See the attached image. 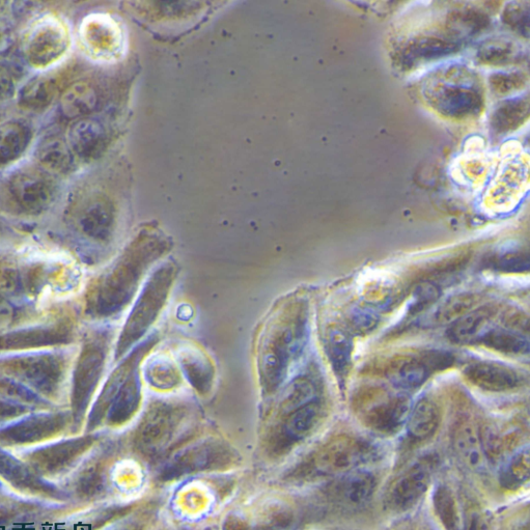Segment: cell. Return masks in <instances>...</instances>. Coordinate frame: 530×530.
Wrapping results in <instances>:
<instances>
[{
    "mask_svg": "<svg viewBox=\"0 0 530 530\" xmlns=\"http://www.w3.org/2000/svg\"><path fill=\"white\" fill-rule=\"evenodd\" d=\"M65 372L66 361L58 354L42 353L0 358V375L45 398L59 395Z\"/></svg>",
    "mask_w": 530,
    "mask_h": 530,
    "instance_id": "6da1fadb",
    "label": "cell"
},
{
    "mask_svg": "<svg viewBox=\"0 0 530 530\" xmlns=\"http://www.w3.org/2000/svg\"><path fill=\"white\" fill-rule=\"evenodd\" d=\"M371 443L350 435H340L326 442L306 464V474L321 478H340L378 458Z\"/></svg>",
    "mask_w": 530,
    "mask_h": 530,
    "instance_id": "7a4b0ae2",
    "label": "cell"
},
{
    "mask_svg": "<svg viewBox=\"0 0 530 530\" xmlns=\"http://www.w3.org/2000/svg\"><path fill=\"white\" fill-rule=\"evenodd\" d=\"M411 409L409 398L374 387L362 392L354 401L359 421L381 435H393L406 424Z\"/></svg>",
    "mask_w": 530,
    "mask_h": 530,
    "instance_id": "3957f363",
    "label": "cell"
},
{
    "mask_svg": "<svg viewBox=\"0 0 530 530\" xmlns=\"http://www.w3.org/2000/svg\"><path fill=\"white\" fill-rule=\"evenodd\" d=\"M70 44L66 25L55 17L36 22L23 42L24 58L37 69L46 68L64 57Z\"/></svg>",
    "mask_w": 530,
    "mask_h": 530,
    "instance_id": "277c9868",
    "label": "cell"
},
{
    "mask_svg": "<svg viewBox=\"0 0 530 530\" xmlns=\"http://www.w3.org/2000/svg\"><path fill=\"white\" fill-rule=\"evenodd\" d=\"M454 358L449 353L427 352L421 355L400 356L386 367L385 376L401 392L421 388L439 370L452 366Z\"/></svg>",
    "mask_w": 530,
    "mask_h": 530,
    "instance_id": "5b68a950",
    "label": "cell"
},
{
    "mask_svg": "<svg viewBox=\"0 0 530 530\" xmlns=\"http://www.w3.org/2000/svg\"><path fill=\"white\" fill-rule=\"evenodd\" d=\"M436 465V459L429 457L401 473L387 491L386 507L395 513H404L414 508L429 490Z\"/></svg>",
    "mask_w": 530,
    "mask_h": 530,
    "instance_id": "8992f818",
    "label": "cell"
},
{
    "mask_svg": "<svg viewBox=\"0 0 530 530\" xmlns=\"http://www.w3.org/2000/svg\"><path fill=\"white\" fill-rule=\"evenodd\" d=\"M233 455L227 446L217 442H204L182 451L161 471V479L170 481L195 472L218 469L232 462Z\"/></svg>",
    "mask_w": 530,
    "mask_h": 530,
    "instance_id": "52a82bcc",
    "label": "cell"
},
{
    "mask_svg": "<svg viewBox=\"0 0 530 530\" xmlns=\"http://www.w3.org/2000/svg\"><path fill=\"white\" fill-rule=\"evenodd\" d=\"M10 192L19 208L30 214L46 211L55 199V186L37 170H22L10 179Z\"/></svg>",
    "mask_w": 530,
    "mask_h": 530,
    "instance_id": "ba28073f",
    "label": "cell"
},
{
    "mask_svg": "<svg viewBox=\"0 0 530 530\" xmlns=\"http://www.w3.org/2000/svg\"><path fill=\"white\" fill-rule=\"evenodd\" d=\"M104 351L98 343H89L83 348L74 373L72 406L80 416L89 405L104 366Z\"/></svg>",
    "mask_w": 530,
    "mask_h": 530,
    "instance_id": "9c48e42d",
    "label": "cell"
},
{
    "mask_svg": "<svg viewBox=\"0 0 530 530\" xmlns=\"http://www.w3.org/2000/svg\"><path fill=\"white\" fill-rule=\"evenodd\" d=\"M181 424V418L171 409L151 413L137 435L138 449L149 457L161 455L170 448Z\"/></svg>",
    "mask_w": 530,
    "mask_h": 530,
    "instance_id": "30bf717a",
    "label": "cell"
},
{
    "mask_svg": "<svg viewBox=\"0 0 530 530\" xmlns=\"http://www.w3.org/2000/svg\"><path fill=\"white\" fill-rule=\"evenodd\" d=\"M463 375L470 384L490 393H508L522 385V376L517 371L494 361H472Z\"/></svg>",
    "mask_w": 530,
    "mask_h": 530,
    "instance_id": "8fae6325",
    "label": "cell"
},
{
    "mask_svg": "<svg viewBox=\"0 0 530 530\" xmlns=\"http://www.w3.org/2000/svg\"><path fill=\"white\" fill-rule=\"evenodd\" d=\"M71 339V330L66 325L19 329L0 336V352L64 345Z\"/></svg>",
    "mask_w": 530,
    "mask_h": 530,
    "instance_id": "7c38bea8",
    "label": "cell"
},
{
    "mask_svg": "<svg viewBox=\"0 0 530 530\" xmlns=\"http://www.w3.org/2000/svg\"><path fill=\"white\" fill-rule=\"evenodd\" d=\"M376 488L374 474L358 469L338 478L330 489V497L341 507L357 510L369 504Z\"/></svg>",
    "mask_w": 530,
    "mask_h": 530,
    "instance_id": "4fadbf2b",
    "label": "cell"
},
{
    "mask_svg": "<svg viewBox=\"0 0 530 530\" xmlns=\"http://www.w3.org/2000/svg\"><path fill=\"white\" fill-rule=\"evenodd\" d=\"M452 444L463 465L474 472H485L488 461L483 450L481 429L470 418L463 417L456 423Z\"/></svg>",
    "mask_w": 530,
    "mask_h": 530,
    "instance_id": "5bb4252c",
    "label": "cell"
},
{
    "mask_svg": "<svg viewBox=\"0 0 530 530\" xmlns=\"http://www.w3.org/2000/svg\"><path fill=\"white\" fill-rule=\"evenodd\" d=\"M324 348L331 369L340 386H343L352 369L354 341L349 329L333 325L327 328L324 337Z\"/></svg>",
    "mask_w": 530,
    "mask_h": 530,
    "instance_id": "9a60e30c",
    "label": "cell"
},
{
    "mask_svg": "<svg viewBox=\"0 0 530 530\" xmlns=\"http://www.w3.org/2000/svg\"><path fill=\"white\" fill-rule=\"evenodd\" d=\"M324 405L315 400L288 413L282 430L284 448L311 436L322 424Z\"/></svg>",
    "mask_w": 530,
    "mask_h": 530,
    "instance_id": "2e32d148",
    "label": "cell"
},
{
    "mask_svg": "<svg viewBox=\"0 0 530 530\" xmlns=\"http://www.w3.org/2000/svg\"><path fill=\"white\" fill-rule=\"evenodd\" d=\"M498 313L494 305H484L482 308L474 309L451 324L450 339L461 345L476 344L482 334L493 325L492 322Z\"/></svg>",
    "mask_w": 530,
    "mask_h": 530,
    "instance_id": "e0dca14e",
    "label": "cell"
},
{
    "mask_svg": "<svg viewBox=\"0 0 530 530\" xmlns=\"http://www.w3.org/2000/svg\"><path fill=\"white\" fill-rule=\"evenodd\" d=\"M440 422L438 405L429 398H423L410 409L406 421L408 436L414 442H425L436 434Z\"/></svg>",
    "mask_w": 530,
    "mask_h": 530,
    "instance_id": "ac0fdd59",
    "label": "cell"
},
{
    "mask_svg": "<svg viewBox=\"0 0 530 530\" xmlns=\"http://www.w3.org/2000/svg\"><path fill=\"white\" fill-rule=\"evenodd\" d=\"M36 158L49 173L65 175L74 165V153L69 144L60 136H49L38 146Z\"/></svg>",
    "mask_w": 530,
    "mask_h": 530,
    "instance_id": "d6986e66",
    "label": "cell"
},
{
    "mask_svg": "<svg viewBox=\"0 0 530 530\" xmlns=\"http://www.w3.org/2000/svg\"><path fill=\"white\" fill-rule=\"evenodd\" d=\"M476 344L506 355L517 356L529 352V342L524 334L504 326H490Z\"/></svg>",
    "mask_w": 530,
    "mask_h": 530,
    "instance_id": "ffe728a7",
    "label": "cell"
},
{
    "mask_svg": "<svg viewBox=\"0 0 530 530\" xmlns=\"http://www.w3.org/2000/svg\"><path fill=\"white\" fill-rule=\"evenodd\" d=\"M97 102L93 88L87 82L72 83L60 97V113L67 120L86 116L95 108Z\"/></svg>",
    "mask_w": 530,
    "mask_h": 530,
    "instance_id": "44dd1931",
    "label": "cell"
},
{
    "mask_svg": "<svg viewBox=\"0 0 530 530\" xmlns=\"http://www.w3.org/2000/svg\"><path fill=\"white\" fill-rule=\"evenodd\" d=\"M32 131L20 122L0 125V166H6L19 159L29 147Z\"/></svg>",
    "mask_w": 530,
    "mask_h": 530,
    "instance_id": "7402d4cb",
    "label": "cell"
},
{
    "mask_svg": "<svg viewBox=\"0 0 530 530\" xmlns=\"http://www.w3.org/2000/svg\"><path fill=\"white\" fill-rule=\"evenodd\" d=\"M103 133L98 123L92 120H78L68 132V144L74 154L90 159L99 151Z\"/></svg>",
    "mask_w": 530,
    "mask_h": 530,
    "instance_id": "603a6c76",
    "label": "cell"
},
{
    "mask_svg": "<svg viewBox=\"0 0 530 530\" xmlns=\"http://www.w3.org/2000/svg\"><path fill=\"white\" fill-rule=\"evenodd\" d=\"M480 429L483 450L488 463L495 464L505 459L515 449L519 440L516 430L501 429L495 425Z\"/></svg>",
    "mask_w": 530,
    "mask_h": 530,
    "instance_id": "cb8c5ba5",
    "label": "cell"
},
{
    "mask_svg": "<svg viewBox=\"0 0 530 530\" xmlns=\"http://www.w3.org/2000/svg\"><path fill=\"white\" fill-rule=\"evenodd\" d=\"M60 82L50 76H38L31 79L20 92L19 103L24 108L42 109L57 96Z\"/></svg>",
    "mask_w": 530,
    "mask_h": 530,
    "instance_id": "d4e9b609",
    "label": "cell"
},
{
    "mask_svg": "<svg viewBox=\"0 0 530 530\" xmlns=\"http://www.w3.org/2000/svg\"><path fill=\"white\" fill-rule=\"evenodd\" d=\"M77 226L87 237L103 241L110 233L111 215L107 207L94 202L83 208L77 216Z\"/></svg>",
    "mask_w": 530,
    "mask_h": 530,
    "instance_id": "484cf974",
    "label": "cell"
},
{
    "mask_svg": "<svg viewBox=\"0 0 530 530\" xmlns=\"http://www.w3.org/2000/svg\"><path fill=\"white\" fill-rule=\"evenodd\" d=\"M433 509L444 530H463V520L453 490L438 485L432 497Z\"/></svg>",
    "mask_w": 530,
    "mask_h": 530,
    "instance_id": "4316f807",
    "label": "cell"
},
{
    "mask_svg": "<svg viewBox=\"0 0 530 530\" xmlns=\"http://www.w3.org/2000/svg\"><path fill=\"white\" fill-rule=\"evenodd\" d=\"M530 476V454L528 446L511 456L499 473V483L505 490L515 491L523 487Z\"/></svg>",
    "mask_w": 530,
    "mask_h": 530,
    "instance_id": "83f0119b",
    "label": "cell"
},
{
    "mask_svg": "<svg viewBox=\"0 0 530 530\" xmlns=\"http://www.w3.org/2000/svg\"><path fill=\"white\" fill-rule=\"evenodd\" d=\"M116 27L103 20H91L85 24L82 37L93 52L101 55L107 54L111 48L116 46Z\"/></svg>",
    "mask_w": 530,
    "mask_h": 530,
    "instance_id": "f1b7e54d",
    "label": "cell"
},
{
    "mask_svg": "<svg viewBox=\"0 0 530 530\" xmlns=\"http://www.w3.org/2000/svg\"><path fill=\"white\" fill-rule=\"evenodd\" d=\"M480 296L473 293L458 294L443 302L435 315V321L440 325L453 324L464 317L480 303Z\"/></svg>",
    "mask_w": 530,
    "mask_h": 530,
    "instance_id": "f546056e",
    "label": "cell"
},
{
    "mask_svg": "<svg viewBox=\"0 0 530 530\" xmlns=\"http://www.w3.org/2000/svg\"><path fill=\"white\" fill-rule=\"evenodd\" d=\"M0 397L26 407L41 402L32 390L3 375H0Z\"/></svg>",
    "mask_w": 530,
    "mask_h": 530,
    "instance_id": "4dcf8cb0",
    "label": "cell"
},
{
    "mask_svg": "<svg viewBox=\"0 0 530 530\" xmlns=\"http://www.w3.org/2000/svg\"><path fill=\"white\" fill-rule=\"evenodd\" d=\"M492 267L505 273H523L529 270V255L521 250L506 251L490 261Z\"/></svg>",
    "mask_w": 530,
    "mask_h": 530,
    "instance_id": "1f68e13d",
    "label": "cell"
},
{
    "mask_svg": "<svg viewBox=\"0 0 530 530\" xmlns=\"http://www.w3.org/2000/svg\"><path fill=\"white\" fill-rule=\"evenodd\" d=\"M25 288V276L10 260L0 261V294H16Z\"/></svg>",
    "mask_w": 530,
    "mask_h": 530,
    "instance_id": "d6a6232c",
    "label": "cell"
},
{
    "mask_svg": "<svg viewBox=\"0 0 530 530\" xmlns=\"http://www.w3.org/2000/svg\"><path fill=\"white\" fill-rule=\"evenodd\" d=\"M440 296V290L430 282L417 286L413 294V303L410 306L411 314H418L425 311Z\"/></svg>",
    "mask_w": 530,
    "mask_h": 530,
    "instance_id": "836d02e7",
    "label": "cell"
},
{
    "mask_svg": "<svg viewBox=\"0 0 530 530\" xmlns=\"http://www.w3.org/2000/svg\"><path fill=\"white\" fill-rule=\"evenodd\" d=\"M378 317L366 310L354 309L349 314L348 323L351 329L359 334H368L378 325Z\"/></svg>",
    "mask_w": 530,
    "mask_h": 530,
    "instance_id": "e575fe53",
    "label": "cell"
},
{
    "mask_svg": "<svg viewBox=\"0 0 530 530\" xmlns=\"http://www.w3.org/2000/svg\"><path fill=\"white\" fill-rule=\"evenodd\" d=\"M463 530H493L490 516L479 506H470L464 515Z\"/></svg>",
    "mask_w": 530,
    "mask_h": 530,
    "instance_id": "d590c367",
    "label": "cell"
},
{
    "mask_svg": "<svg viewBox=\"0 0 530 530\" xmlns=\"http://www.w3.org/2000/svg\"><path fill=\"white\" fill-rule=\"evenodd\" d=\"M17 41V36L13 25L0 20V58H6L13 51Z\"/></svg>",
    "mask_w": 530,
    "mask_h": 530,
    "instance_id": "8d00e7d4",
    "label": "cell"
},
{
    "mask_svg": "<svg viewBox=\"0 0 530 530\" xmlns=\"http://www.w3.org/2000/svg\"><path fill=\"white\" fill-rule=\"evenodd\" d=\"M15 80L12 73L5 67H0V101L13 97Z\"/></svg>",
    "mask_w": 530,
    "mask_h": 530,
    "instance_id": "74e56055",
    "label": "cell"
},
{
    "mask_svg": "<svg viewBox=\"0 0 530 530\" xmlns=\"http://www.w3.org/2000/svg\"><path fill=\"white\" fill-rule=\"evenodd\" d=\"M26 411V406L0 397V421L18 416Z\"/></svg>",
    "mask_w": 530,
    "mask_h": 530,
    "instance_id": "f35d334b",
    "label": "cell"
},
{
    "mask_svg": "<svg viewBox=\"0 0 530 530\" xmlns=\"http://www.w3.org/2000/svg\"><path fill=\"white\" fill-rule=\"evenodd\" d=\"M15 318V310L5 295L0 294V328L8 327Z\"/></svg>",
    "mask_w": 530,
    "mask_h": 530,
    "instance_id": "ab89813d",
    "label": "cell"
},
{
    "mask_svg": "<svg viewBox=\"0 0 530 530\" xmlns=\"http://www.w3.org/2000/svg\"><path fill=\"white\" fill-rule=\"evenodd\" d=\"M223 530H249V527L238 517L231 516L223 526Z\"/></svg>",
    "mask_w": 530,
    "mask_h": 530,
    "instance_id": "60d3db41",
    "label": "cell"
},
{
    "mask_svg": "<svg viewBox=\"0 0 530 530\" xmlns=\"http://www.w3.org/2000/svg\"><path fill=\"white\" fill-rule=\"evenodd\" d=\"M256 530H274V529L268 526H262V527L257 528Z\"/></svg>",
    "mask_w": 530,
    "mask_h": 530,
    "instance_id": "b9f144b4",
    "label": "cell"
},
{
    "mask_svg": "<svg viewBox=\"0 0 530 530\" xmlns=\"http://www.w3.org/2000/svg\"><path fill=\"white\" fill-rule=\"evenodd\" d=\"M521 530H528V525H526V527H523Z\"/></svg>",
    "mask_w": 530,
    "mask_h": 530,
    "instance_id": "7bdbcfd3",
    "label": "cell"
}]
</instances>
